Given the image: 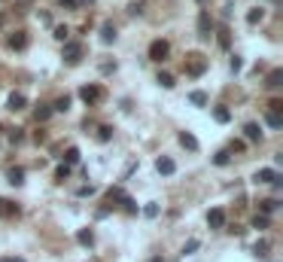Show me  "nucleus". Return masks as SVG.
Segmentation results:
<instances>
[{"instance_id":"1","label":"nucleus","mask_w":283,"mask_h":262,"mask_svg":"<svg viewBox=\"0 0 283 262\" xmlns=\"http://www.w3.org/2000/svg\"><path fill=\"white\" fill-rule=\"evenodd\" d=\"M79 98L88 104V107H95V104H101V98H104V89H101V85H95V82H88V85H82V89H79Z\"/></svg>"},{"instance_id":"2","label":"nucleus","mask_w":283,"mask_h":262,"mask_svg":"<svg viewBox=\"0 0 283 262\" xmlns=\"http://www.w3.org/2000/svg\"><path fill=\"white\" fill-rule=\"evenodd\" d=\"M204 71H207V58L204 55H198V52H195V55L186 58V74L189 76H204Z\"/></svg>"},{"instance_id":"3","label":"nucleus","mask_w":283,"mask_h":262,"mask_svg":"<svg viewBox=\"0 0 283 262\" xmlns=\"http://www.w3.org/2000/svg\"><path fill=\"white\" fill-rule=\"evenodd\" d=\"M171 55V43L168 40H152L149 43V61H165Z\"/></svg>"},{"instance_id":"4","label":"nucleus","mask_w":283,"mask_h":262,"mask_svg":"<svg viewBox=\"0 0 283 262\" xmlns=\"http://www.w3.org/2000/svg\"><path fill=\"white\" fill-rule=\"evenodd\" d=\"M61 58H64L67 64H79V58H82V43H64Z\"/></svg>"},{"instance_id":"5","label":"nucleus","mask_w":283,"mask_h":262,"mask_svg":"<svg viewBox=\"0 0 283 262\" xmlns=\"http://www.w3.org/2000/svg\"><path fill=\"white\" fill-rule=\"evenodd\" d=\"M155 171L165 174V177H171V174L177 171V162L171 159V155H158V159H155Z\"/></svg>"},{"instance_id":"6","label":"nucleus","mask_w":283,"mask_h":262,"mask_svg":"<svg viewBox=\"0 0 283 262\" xmlns=\"http://www.w3.org/2000/svg\"><path fill=\"white\" fill-rule=\"evenodd\" d=\"M277 180H280L277 168H259L256 171V183H277Z\"/></svg>"},{"instance_id":"7","label":"nucleus","mask_w":283,"mask_h":262,"mask_svg":"<svg viewBox=\"0 0 283 262\" xmlns=\"http://www.w3.org/2000/svg\"><path fill=\"white\" fill-rule=\"evenodd\" d=\"M210 31H213V19H210L207 12L198 15V37L201 40H210Z\"/></svg>"},{"instance_id":"8","label":"nucleus","mask_w":283,"mask_h":262,"mask_svg":"<svg viewBox=\"0 0 283 262\" xmlns=\"http://www.w3.org/2000/svg\"><path fill=\"white\" fill-rule=\"evenodd\" d=\"M207 225H210V229H222V225H225V211H222V207H213V211L207 214Z\"/></svg>"},{"instance_id":"9","label":"nucleus","mask_w":283,"mask_h":262,"mask_svg":"<svg viewBox=\"0 0 283 262\" xmlns=\"http://www.w3.org/2000/svg\"><path fill=\"white\" fill-rule=\"evenodd\" d=\"M244 137H247L250 144H259V141H262V128H259V122H247V125H244Z\"/></svg>"},{"instance_id":"10","label":"nucleus","mask_w":283,"mask_h":262,"mask_svg":"<svg viewBox=\"0 0 283 262\" xmlns=\"http://www.w3.org/2000/svg\"><path fill=\"white\" fill-rule=\"evenodd\" d=\"M101 43H104V46L116 43V25H113V22H104V25H101Z\"/></svg>"},{"instance_id":"11","label":"nucleus","mask_w":283,"mask_h":262,"mask_svg":"<svg viewBox=\"0 0 283 262\" xmlns=\"http://www.w3.org/2000/svg\"><path fill=\"white\" fill-rule=\"evenodd\" d=\"M25 104H28V98H25L22 92H12L9 101H6V107H9L12 113H19V110H25Z\"/></svg>"},{"instance_id":"12","label":"nucleus","mask_w":283,"mask_h":262,"mask_svg":"<svg viewBox=\"0 0 283 262\" xmlns=\"http://www.w3.org/2000/svg\"><path fill=\"white\" fill-rule=\"evenodd\" d=\"M6 46H9V49H25V46H28V37H25V31H15V34H9Z\"/></svg>"},{"instance_id":"13","label":"nucleus","mask_w":283,"mask_h":262,"mask_svg":"<svg viewBox=\"0 0 283 262\" xmlns=\"http://www.w3.org/2000/svg\"><path fill=\"white\" fill-rule=\"evenodd\" d=\"M180 144H183L189 152H198V141H195V134H189V131H180Z\"/></svg>"},{"instance_id":"14","label":"nucleus","mask_w":283,"mask_h":262,"mask_svg":"<svg viewBox=\"0 0 283 262\" xmlns=\"http://www.w3.org/2000/svg\"><path fill=\"white\" fill-rule=\"evenodd\" d=\"M265 85H268V89H280V85H283V71H280V67H277V71H271V74H268V79H265Z\"/></svg>"},{"instance_id":"15","label":"nucleus","mask_w":283,"mask_h":262,"mask_svg":"<svg viewBox=\"0 0 283 262\" xmlns=\"http://www.w3.org/2000/svg\"><path fill=\"white\" fill-rule=\"evenodd\" d=\"M213 119L219 122V125H228V122H232V110L228 107H213Z\"/></svg>"},{"instance_id":"16","label":"nucleus","mask_w":283,"mask_h":262,"mask_svg":"<svg viewBox=\"0 0 283 262\" xmlns=\"http://www.w3.org/2000/svg\"><path fill=\"white\" fill-rule=\"evenodd\" d=\"M280 207V201L277 198H265V201H259V211H262V217H268V214H274Z\"/></svg>"},{"instance_id":"17","label":"nucleus","mask_w":283,"mask_h":262,"mask_svg":"<svg viewBox=\"0 0 283 262\" xmlns=\"http://www.w3.org/2000/svg\"><path fill=\"white\" fill-rule=\"evenodd\" d=\"M76 241L82 244V247H92V244H95V232L92 229H79L76 232Z\"/></svg>"},{"instance_id":"18","label":"nucleus","mask_w":283,"mask_h":262,"mask_svg":"<svg viewBox=\"0 0 283 262\" xmlns=\"http://www.w3.org/2000/svg\"><path fill=\"white\" fill-rule=\"evenodd\" d=\"M70 110V95H61L55 104H52V113H67Z\"/></svg>"},{"instance_id":"19","label":"nucleus","mask_w":283,"mask_h":262,"mask_svg":"<svg viewBox=\"0 0 283 262\" xmlns=\"http://www.w3.org/2000/svg\"><path fill=\"white\" fill-rule=\"evenodd\" d=\"M15 214H19V207L6 198H0V217H15Z\"/></svg>"},{"instance_id":"20","label":"nucleus","mask_w":283,"mask_h":262,"mask_svg":"<svg viewBox=\"0 0 283 262\" xmlns=\"http://www.w3.org/2000/svg\"><path fill=\"white\" fill-rule=\"evenodd\" d=\"M265 122H268L271 128H283V113H274V110H268V113H265Z\"/></svg>"},{"instance_id":"21","label":"nucleus","mask_w":283,"mask_h":262,"mask_svg":"<svg viewBox=\"0 0 283 262\" xmlns=\"http://www.w3.org/2000/svg\"><path fill=\"white\" fill-rule=\"evenodd\" d=\"M6 180H9L12 186H22V183H25V171H22V168H12V171L6 174Z\"/></svg>"},{"instance_id":"22","label":"nucleus","mask_w":283,"mask_h":262,"mask_svg":"<svg viewBox=\"0 0 283 262\" xmlns=\"http://www.w3.org/2000/svg\"><path fill=\"white\" fill-rule=\"evenodd\" d=\"M262 19H265V9L262 6H253L250 12H247V22H250V25H259Z\"/></svg>"},{"instance_id":"23","label":"nucleus","mask_w":283,"mask_h":262,"mask_svg":"<svg viewBox=\"0 0 283 262\" xmlns=\"http://www.w3.org/2000/svg\"><path fill=\"white\" fill-rule=\"evenodd\" d=\"M52 37H55V40H61V43H67V37H70L67 25H55V31H52Z\"/></svg>"},{"instance_id":"24","label":"nucleus","mask_w":283,"mask_h":262,"mask_svg":"<svg viewBox=\"0 0 283 262\" xmlns=\"http://www.w3.org/2000/svg\"><path fill=\"white\" fill-rule=\"evenodd\" d=\"M228 162H232V155H228V150H219V152L213 155V165H219V168H225Z\"/></svg>"},{"instance_id":"25","label":"nucleus","mask_w":283,"mask_h":262,"mask_svg":"<svg viewBox=\"0 0 283 262\" xmlns=\"http://www.w3.org/2000/svg\"><path fill=\"white\" fill-rule=\"evenodd\" d=\"M155 82L162 85V89H174V85H177V82H174V76H171V74H165V71L158 74V79H155Z\"/></svg>"},{"instance_id":"26","label":"nucleus","mask_w":283,"mask_h":262,"mask_svg":"<svg viewBox=\"0 0 283 262\" xmlns=\"http://www.w3.org/2000/svg\"><path fill=\"white\" fill-rule=\"evenodd\" d=\"M76 162H79V150L70 147V150L64 152V165H76Z\"/></svg>"},{"instance_id":"27","label":"nucleus","mask_w":283,"mask_h":262,"mask_svg":"<svg viewBox=\"0 0 283 262\" xmlns=\"http://www.w3.org/2000/svg\"><path fill=\"white\" fill-rule=\"evenodd\" d=\"M119 201H122V207H125V214H137V204H134V198H131V195H122Z\"/></svg>"},{"instance_id":"28","label":"nucleus","mask_w":283,"mask_h":262,"mask_svg":"<svg viewBox=\"0 0 283 262\" xmlns=\"http://www.w3.org/2000/svg\"><path fill=\"white\" fill-rule=\"evenodd\" d=\"M110 137H113V128H110V125H101V128H98V141H101V144H107Z\"/></svg>"},{"instance_id":"29","label":"nucleus","mask_w":283,"mask_h":262,"mask_svg":"<svg viewBox=\"0 0 283 262\" xmlns=\"http://www.w3.org/2000/svg\"><path fill=\"white\" fill-rule=\"evenodd\" d=\"M189 101L195 104V107H204V104H207V95H204V92H192V95H189Z\"/></svg>"},{"instance_id":"30","label":"nucleus","mask_w":283,"mask_h":262,"mask_svg":"<svg viewBox=\"0 0 283 262\" xmlns=\"http://www.w3.org/2000/svg\"><path fill=\"white\" fill-rule=\"evenodd\" d=\"M143 217H146V220H155V217H158V204H155V201H149V204L143 207Z\"/></svg>"},{"instance_id":"31","label":"nucleus","mask_w":283,"mask_h":262,"mask_svg":"<svg viewBox=\"0 0 283 262\" xmlns=\"http://www.w3.org/2000/svg\"><path fill=\"white\" fill-rule=\"evenodd\" d=\"M67 177H70V165H61V168L55 171V180H58V183H64Z\"/></svg>"},{"instance_id":"32","label":"nucleus","mask_w":283,"mask_h":262,"mask_svg":"<svg viewBox=\"0 0 283 262\" xmlns=\"http://www.w3.org/2000/svg\"><path fill=\"white\" fill-rule=\"evenodd\" d=\"M198 247H201V241H198V238H192V241H186V247H183V253L189 256V253H195Z\"/></svg>"},{"instance_id":"33","label":"nucleus","mask_w":283,"mask_h":262,"mask_svg":"<svg viewBox=\"0 0 283 262\" xmlns=\"http://www.w3.org/2000/svg\"><path fill=\"white\" fill-rule=\"evenodd\" d=\"M228 67H232V74H241V67H244L241 55H232V61H228Z\"/></svg>"},{"instance_id":"34","label":"nucleus","mask_w":283,"mask_h":262,"mask_svg":"<svg viewBox=\"0 0 283 262\" xmlns=\"http://www.w3.org/2000/svg\"><path fill=\"white\" fill-rule=\"evenodd\" d=\"M253 253H256V256H265V253H268V241H256Z\"/></svg>"},{"instance_id":"35","label":"nucleus","mask_w":283,"mask_h":262,"mask_svg":"<svg viewBox=\"0 0 283 262\" xmlns=\"http://www.w3.org/2000/svg\"><path fill=\"white\" fill-rule=\"evenodd\" d=\"M52 116V107H37V122H46Z\"/></svg>"},{"instance_id":"36","label":"nucleus","mask_w":283,"mask_h":262,"mask_svg":"<svg viewBox=\"0 0 283 262\" xmlns=\"http://www.w3.org/2000/svg\"><path fill=\"white\" fill-rule=\"evenodd\" d=\"M9 141H12V144H22V141H25L22 128H12V131H9Z\"/></svg>"},{"instance_id":"37","label":"nucleus","mask_w":283,"mask_h":262,"mask_svg":"<svg viewBox=\"0 0 283 262\" xmlns=\"http://www.w3.org/2000/svg\"><path fill=\"white\" fill-rule=\"evenodd\" d=\"M253 229H259V232L268 229V217H256V220H253Z\"/></svg>"},{"instance_id":"38","label":"nucleus","mask_w":283,"mask_h":262,"mask_svg":"<svg viewBox=\"0 0 283 262\" xmlns=\"http://www.w3.org/2000/svg\"><path fill=\"white\" fill-rule=\"evenodd\" d=\"M95 192H98L95 186H79V192H76V195H79V198H85V195H95Z\"/></svg>"},{"instance_id":"39","label":"nucleus","mask_w":283,"mask_h":262,"mask_svg":"<svg viewBox=\"0 0 283 262\" xmlns=\"http://www.w3.org/2000/svg\"><path fill=\"white\" fill-rule=\"evenodd\" d=\"M268 110H274V113H283V101H271V104H268Z\"/></svg>"},{"instance_id":"40","label":"nucleus","mask_w":283,"mask_h":262,"mask_svg":"<svg viewBox=\"0 0 283 262\" xmlns=\"http://www.w3.org/2000/svg\"><path fill=\"white\" fill-rule=\"evenodd\" d=\"M128 12H131V15H140V12H143V3H131Z\"/></svg>"},{"instance_id":"41","label":"nucleus","mask_w":283,"mask_h":262,"mask_svg":"<svg viewBox=\"0 0 283 262\" xmlns=\"http://www.w3.org/2000/svg\"><path fill=\"white\" fill-rule=\"evenodd\" d=\"M219 46L228 49V31H219Z\"/></svg>"},{"instance_id":"42","label":"nucleus","mask_w":283,"mask_h":262,"mask_svg":"<svg viewBox=\"0 0 283 262\" xmlns=\"http://www.w3.org/2000/svg\"><path fill=\"white\" fill-rule=\"evenodd\" d=\"M58 3H61V6H67V9H73V6H76V0H58Z\"/></svg>"},{"instance_id":"43","label":"nucleus","mask_w":283,"mask_h":262,"mask_svg":"<svg viewBox=\"0 0 283 262\" xmlns=\"http://www.w3.org/2000/svg\"><path fill=\"white\" fill-rule=\"evenodd\" d=\"M0 262H25V259H12V256H6V259H0Z\"/></svg>"},{"instance_id":"44","label":"nucleus","mask_w":283,"mask_h":262,"mask_svg":"<svg viewBox=\"0 0 283 262\" xmlns=\"http://www.w3.org/2000/svg\"><path fill=\"white\" fill-rule=\"evenodd\" d=\"M149 262H162V256H152V259H149Z\"/></svg>"},{"instance_id":"45","label":"nucleus","mask_w":283,"mask_h":262,"mask_svg":"<svg viewBox=\"0 0 283 262\" xmlns=\"http://www.w3.org/2000/svg\"><path fill=\"white\" fill-rule=\"evenodd\" d=\"M195 3H207V0H195Z\"/></svg>"}]
</instances>
